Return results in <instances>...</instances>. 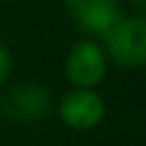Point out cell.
Returning a JSON list of instances; mask_svg holds the SVG:
<instances>
[{
    "mask_svg": "<svg viewBox=\"0 0 146 146\" xmlns=\"http://www.w3.org/2000/svg\"><path fill=\"white\" fill-rule=\"evenodd\" d=\"M130 5L139 11H146V0H130Z\"/></svg>",
    "mask_w": 146,
    "mask_h": 146,
    "instance_id": "7",
    "label": "cell"
},
{
    "mask_svg": "<svg viewBox=\"0 0 146 146\" xmlns=\"http://www.w3.org/2000/svg\"><path fill=\"white\" fill-rule=\"evenodd\" d=\"M107 71V57L100 46L91 39L78 41L66 57V78L75 84V89L96 87Z\"/></svg>",
    "mask_w": 146,
    "mask_h": 146,
    "instance_id": "3",
    "label": "cell"
},
{
    "mask_svg": "<svg viewBox=\"0 0 146 146\" xmlns=\"http://www.w3.org/2000/svg\"><path fill=\"white\" fill-rule=\"evenodd\" d=\"M9 71H11V52L7 50V46L0 43V87L9 78Z\"/></svg>",
    "mask_w": 146,
    "mask_h": 146,
    "instance_id": "6",
    "label": "cell"
},
{
    "mask_svg": "<svg viewBox=\"0 0 146 146\" xmlns=\"http://www.w3.org/2000/svg\"><path fill=\"white\" fill-rule=\"evenodd\" d=\"M107 55L123 68H139L146 64V16L121 18L105 36Z\"/></svg>",
    "mask_w": 146,
    "mask_h": 146,
    "instance_id": "2",
    "label": "cell"
},
{
    "mask_svg": "<svg viewBox=\"0 0 146 146\" xmlns=\"http://www.w3.org/2000/svg\"><path fill=\"white\" fill-rule=\"evenodd\" d=\"M59 119L73 130L96 128L105 116V105L100 96L91 89H73L59 100Z\"/></svg>",
    "mask_w": 146,
    "mask_h": 146,
    "instance_id": "5",
    "label": "cell"
},
{
    "mask_svg": "<svg viewBox=\"0 0 146 146\" xmlns=\"http://www.w3.org/2000/svg\"><path fill=\"white\" fill-rule=\"evenodd\" d=\"M64 7L84 32L103 39L123 18L116 0H64Z\"/></svg>",
    "mask_w": 146,
    "mask_h": 146,
    "instance_id": "4",
    "label": "cell"
},
{
    "mask_svg": "<svg viewBox=\"0 0 146 146\" xmlns=\"http://www.w3.org/2000/svg\"><path fill=\"white\" fill-rule=\"evenodd\" d=\"M52 107V94L46 84L27 80L9 87L0 96V114L16 123H34Z\"/></svg>",
    "mask_w": 146,
    "mask_h": 146,
    "instance_id": "1",
    "label": "cell"
}]
</instances>
